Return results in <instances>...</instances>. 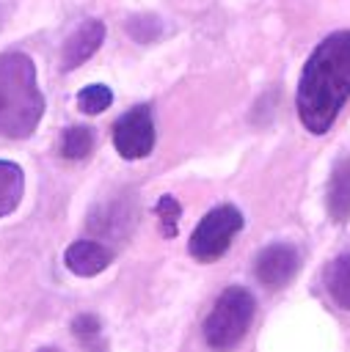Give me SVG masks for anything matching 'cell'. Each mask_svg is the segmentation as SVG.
I'll use <instances>...</instances> for the list:
<instances>
[{"mask_svg": "<svg viewBox=\"0 0 350 352\" xmlns=\"http://www.w3.org/2000/svg\"><path fill=\"white\" fill-rule=\"evenodd\" d=\"M127 33L141 41V44H149L157 33H160V19L157 16H130L127 19Z\"/></svg>", "mask_w": 350, "mask_h": 352, "instance_id": "obj_15", "label": "cell"}, {"mask_svg": "<svg viewBox=\"0 0 350 352\" xmlns=\"http://www.w3.org/2000/svg\"><path fill=\"white\" fill-rule=\"evenodd\" d=\"M256 314V300L245 286H229L215 300L209 316L204 319V341L212 349L234 346L251 327Z\"/></svg>", "mask_w": 350, "mask_h": 352, "instance_id": "obj_3", "label": "cell"}, {"mask_svg": "<svg viewBox=\"0 0 350 352\" xmlns=\"http://www.w3.org/2000/svg\"><path fill=\"white\" fill-rule=\"evenodd\" d=\"M25 195V173L17 162L0 160V217H8Z\"/></svg>", "mask_w": 350, "mask_h": 352, "instance_id": "obj_11", "label": "cell"}, {"mask_svg": "<svg viewBox=\"0 0 350 352\" xmlns=\"http://www.w3.org/2000/svg\"><path fill=\"white\" fill-rule=\"evenodd\" d=\"M96 146V132L91 126L74 124L61 132V157L66 160H85Z\"/></svg>", "mask_w": 350, "mask_h": 352, "instance_id": "obj_12", "label": "cell"}, {"mask_svg": "<svg viewBox=\"0 0 350 352\" xmlns=\"http://www.w3.org/2000/svg\"><path fill=\"white\" fill-rule=\"evenodd\" d=\"M243 226H245L243 212H240L237 206H231V204H220V206L209 209V212L198 220V226H196L193 234H190L187 253H190L196 261H201V264L218 261V258L229 250L234 234L243 231Z\"/></svg>", "mask_w": 350, "mask_h": 352, "instance_id": "obj_4", "label": "cell"}, {"mask_svg": "<svg viewBox=\"0 0 350 352\" xmlns=\"http://www.w3.org/2000/svg\"><path fill=\"white\" fill-rule=\"evenodd\" d=\"M300 270V253L295 245L289 242H273L265 245L256 256H254V278L267 286V289H281L287 286L295 272Z\"/></svg>", "mask_w": 350, "mask_h": 352, "instance_id": "obj_6", "label": "cell"}, {"mask_svg": "<svg viewBox=\"0 0 350 352\" xmlns=\"http://www.w3.org/2000/svg\"><path fill=\"white\" fill-rule=\"evenodd\" d=\"M44 110L47 99L36 82L33 58L19 50L0 52V138H30Z\"/></svg>", "mask_w": 350, "mask_h": 352, "instance_id": "obj_2", "label": "cell"}, {"mask_svg": "<svg viewBox=\"0 0 350 352\" xmlns=\"http://www.w3.org/2000/svg\"><path fill=\"white\" fill-rule=\"evenodd\" d=\"M154 212H157V217H160V234H163L165 239L176 236V231H179V217H182V204H179L174 195H160Z\"/></svg>", "mask_w": 350, "mask_h": 352, "instance_id": "obj_14", "label": "cell"}, {"mask_svg": "<svg viewBox=\"0 0 350 352\" xmlns=\"http://www.w3.org/2000/svg\"><path fill=\"white\" fill-rule=\"evenodd\" d=\"M322 283L328 297L342 308L350 311V253H339L322 272Z\"/></svg>", "mask_w": 350, "mask_h": 352, "instance_id": "obj_10", "label": "cell"}, {"mask_svg": "<svg viewBox=\"0 0 350 352\" xmlns=\"http://www.w3.org/2000/svg\"><path fill=\"white\" fill-rule=\"evenodd\" d=\"M105 41V22L99 19H83L77 25V30H72V36L63 41L61 50V72H72L77 66H83Z\"/></svg>", "mask_w": 350, "mask_h": 352, "instance_id": "obj_7", "label": "cell"}, {"mask_svg": "<svg viewBox=\"0 0 350 352\" xmlns=\"http://www.w3.org/2000/svg\"><path fill=\"white\" fill-rule=\"evenodd\" d=\"M350 99V30L325 36L303 63L295 110L306 132L325 135Z\"/></svg>", "mask_w": 350, "mask_h": 352, "instance_id": "obj_1", "label": "cell"}, {"mask_svg": "<svg viewBox=\"0 0 350 352\" xmlns=\"http://www.w3.org/2000/svg\"><path fill=\"white\" fill-rule=\"evenodd\" d=\"M328 214L336 223H347L350 217V157L336 160L328 179Z\"/></svg>", "mask_w": 350, "mask_h": 352, "instance_id": "obj_9", "label": "cell"}, {"mask_svg": "<svg viewBox=\"0 0 350 352\" xmlns=\"http://www.w3.org/2000/svg\"><path fill=\"white\" fill-rule=\"evenodd\" d=\"M113 104V91L105 82H91L77 91V110L85 116H99Z\"/></svg>", "mask_w": 350, "mask_h": 352, "instance_id": "obj_13", "label": "cell"}, {"mask_svg": "<svg viewBox=\"0 0 350 352\" xmlns=\"http://www.w3.org/2000/svg\"><path fill=\"white\" fill-rule=\"evenodd\" d=\"M157 140L154 118L149 104H138L116 118L113 124V146L124 160H143L152 154Z\"/></svg>", "mask_w": 350, "mask_h": 352, "instance_id": "obj_5", "label": "cell"}, {"mask_svg": "<svg viewBox=\"0 0 350 352\" xmlns=\"http://www.w3.org/2000/svg\"><path fill=\"white\" fill-rule=\"evenodd\" d=\"M110 261H113V253L94 239H77L63 253L66 270L77 278H94V275L105 272L110 267Z\"/></svg>", "mask_w": 350, "mask_h": 352, "instance_id": "obj_8", "label": "cell"}, {"mask_svg": "<svg viewBox=\"0 0 350 352\" xmlns=\"http://www.w3.org/2000/svg\"><path fill=\"white\" fill-rule=\"evenodd\" d=\"M99 319L94 314H80L74 322H72V333L80 338V341H91L96 333H99Z\"/></svg>", "mask_w": 350, "mask_h": 352, "instance_id": "obj_16", "label": "cell"}]
</instances>
